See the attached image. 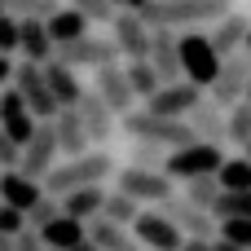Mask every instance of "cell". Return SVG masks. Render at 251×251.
<instances>
[{"instance_id":"1","label":"cell","mask_w":251,"mask_h":251,"mask_svg":"<svg viewBox=\"0 0 251 251\" xmlns=\"http://www.w3.org/2000/svg\"><path fill=\"white\" fill-rule=\"evenodd\" d=\"M234 13V0H154L141 9L150 31H181V26H216Z\"/></svg>"},{"instance_id":"2","label":"cell","mask_w":251,"mask_h":251,"mask_svg":"<svg viewBox=\"0 0 251 251\" xmlns=\"http://www.w3.org/2000/svg\"><path fill=\"white\" fill-rule=\"evenodd\" d=\"M106 176H119L110 150H88L84 159H62V163L49 172L44 194H49V199H66V194H75V190H93V185H101Z\"/></svg>"},{"instance_id":"3","label":"cell","mask_w":251,"mask_h":251,"mask_svg":"<svg viewBox=\"0 0 251 251\" xmlns=\"http://www.w3.org/2000/svg\"><path fill=\"white\" fill-rule=\"evenodd\" d=\"M124 132L132 141H150V146H168V150H185L194 146V128L181 124V119H163V115H150L146 106H137L132 115H124Z\"/></svg>"},{"instance_id":"4","label":"cell","mask_w":251,"mask_h":251,"mask_svg":"<svg viewBox=\"0 0 251 251\" xmlns=\"http://www.w3.org/2000/svg\"><path fill=\"white\" fill-rule=\"evenodd\" d=\"M221 66H225V57L216 53L212 35H203V31H181V71H185V84L212 93V84L221 79Z\"/></svg>"},{"instance_id":"5","label":"cell","mask_w":251,"mask_h":251,"mask_svg":"<svg viewBox=\"0 0 251 251\" xmlns=\"http://www.w3.org/2000/svg\"><path fill=\"white\" fill-rule=\"evenodd\" d=\"M221 168H225V154H221V146H207V141H194V146H185V150H172V159H168V176L172 181H203V176H221Z\"/></svg>"},{"instance_id":"6","label":"cell","mask_w":251,"mask_h":251,"mask_svg":"<svg viewBox=\"0 0 251 251\" xmlns=\"http://www.w3.org/2000/svg\"><path fill=\"white\" fill-rule=\"evenodd\" d=\"M13 88L22 93V101L31 106V115H35L40 124H53V119L62 115L57 97H53L49 84H44V66H35V62H18V71H13Z\"/></svg>"},{"instance_id":"7","label":"cell","mask_w":251,"mask_h":251,"mask_svg":"<svg viewBox=\"0 0 251 251\" xmlns=\"http://www.w3.org/2000/svg\"><path fill=\"white\" fill-rule=\"evenodd\" d=\"M110 40H115L119 57H128V66H132V62H150L154 31L146 26V18H141V13H119V18L110 22Z\"/></svg>"},{"instance_id":"8","label":"cell","mask_w":251,"mask_h":251,"mask_svg":"<svg viewBox=\"0 0 251 251\" xmlns=\"http://www.w3.org/2000/svg\"><path fill=\"white\" fill-rule=\"evenodd\" d=\"M57 154H62V146H57V128L53 124H40L35 128V137L22 146V176H31V181H49V172L57 168Z\"/></svg>"},{"instance_id":"9","label":"cell","mask_w":251,"mask_h":251,"mask_svg":"<svg viewBox=\"0 0 251 251\" xmlns=\"http://www.w3.org/2000/svg\"><path fill=\"white\" fill-rule=\"evenodd\" d=\"M115 190H119V194H128V199H137V203H154V207H163V203L172 199V176H168V172L124 168V172L115 176Z\"/></svg>"},{"instance_id":"10","label":"cell","mask_w":251,"mask_h":251,"mask_svg":"<svg viewBox=\"0 0 251 251\" xmlns=\"http://www.w3.org/2000/svg\"><path fill=\"white\" fill-rule=\"evenodd\" d=\"M247 88H251V57H247V53H238V57H229V62L221 66V79L212 84L207 97H212L221 110H234V106L247 101Z\"/></svg>"},{"instance_id":"11","label":"cell","mask_w":251,"mask_h":251,"mask_svg":"<svg viewBox=\"0 0 251 251\" xmlns=\"http://www.w3.org/2000/svg\"><path fill=\"white\" fill-rule=\"evenodd\" d=\"M93 93H97L119 119L137 110V106H132L137 93H132V84H128V66H119V62H115V66H101V71L93 75Z\"/></svg>"},{"instance_id":"12","label":"cell","mask_w":251,"mask_h":251,"mask_svg":"<svg viewBox=\"0 0 251 251\" xmlns=\"http://www.w3.org/2000/svg\"><path fill=\"white\" fill-rule=\"evenodd\" d=\"M159 212H163V216H168V221H172V225H176L185 238H221V229H216V216H212V212H203V207H194L185 194H181V199L172 194V199H168Z\"/></svg>"},{"instance_id":"13","label":"cell","mask_w":251,"mask_h":251,"mask_svg":"<svg viewBox=\"0 0 251 251\" xmlns=\"http://www.w3.org/2000/svg\"><path fill=\"white\" fill-rule=\"evenodd\" d=\"M57 62L62 66H93V71H101V66H115L119 62V49H115V40L110 35H88V40H79V44H66V49H57Z\"/></svg>"},{"instance_id":"14","label":"cell","mask_w":251,"mask_h":251,"mask_svg":"<svg viewBox=\"0 0 251 251\" xmlns=\"http://www.w3.org/2000/svg\"><path fill=\"white\" fill-rule=\"evenodd\" d=\"M132 238H137L141 247H150V251H181L185 247V234H181L163 212H141V221L132 225Z\"/></svg>"},{"instance_id":"15","label":"cell","mask_w":251,"mask_h":251,"mask_svg":"<svg viewBox=\"0 0 251 251\" xmlns=\"http://www.w3.org/2000/svg\"><path fill=\"white\" fill-rule=\"evenodd\" d=\"M203 101H207V97H203V88H194V84H172V88H163L159 97H150V101H146V110H150V115L181 119V124H185Z\"/></svg>"},{"instance_id":"16","label":"cell","mask_w":251,"mask_h":251,"mask_svg":"<svg viewBox=\"0 0 251 251\" xmlns=\"http://www.w3.org/2000/svg\"><path fill=\"white\" fill-rule=\"evenodd\" d=\"M0 128L13 137V146H26V141L35 137V128H40V119L31 115V106L22 101L18 88H4V93H0Z\"/></svg>"},{"instance_id":"17","label":"cell","mask_w":251,"mask_h":251,"mask_svg":"<svg viewBox=\"0 0 251 251\" xmlns=\"http://www.w3.org/2000/svg\"><path fill=\"white\" fill-rule=\"evenodd\" d=\"M75 110H79L84 128H88V141H93L97 150H106V141H110V137H115V128H119V115H115V110H110V106H106L93 88L84 93V101H79Z\"/></svg>"},{"instance_id":"18","label":"cell","mask_w":251,"mask_h":251,"mask_svg":"<svg viewBox=\"0 0 251 251\" xmlns=\"http://www.w3.org/2000/svg\"><path fill=\"white\" fill-rule=\"evenodd\" d=\"M150 66L159 71L163 88H172V84H185V71H181V35H176V31H154Z\"/></svg>"},{"instance_id":"19","label":"cell","mask_w":251,"mask_h":251,"mask_svg":"<svg viewBox=\"0 0 251 251\" xmlns=\"http://www.w3.org/2000/svg\"><path fill=\"white\" fill-rule=\"evenodd\" d=\"M207 35H212V44H216V53H221V57L229 62V57H238V53H247L251 18H247V13H238V9H234V13H229V18H221V22H216V26L207 31Z\"/></svg>"},{"instance_id":"20","label":"cell","mask_w":251,"mask_h":251,"mask_svg":"<svg viewBox=\"0 0 251 251\" xmlns=\"http://www.w3.org/2000/svg\"><path fill=\"white\" fill-rule=\"evenodd\" d=\"M44 199H49V194H44L40 181L22 176V172H4V181H0V203H9V207H18L22 216H31Z\"/></svg>"},{"instance_id":"21","label":"cell","mask_w":251,"mask_h":251,"mask_svg":"<svg viewBox=\"0 0 251 251\" xmlns=\"http://www.w3.org/2000/svg\"><path fill=\"white\" fill-rule=\"evenodd\" d=\"M44 84H49V93L57 97V106H62V110H75V106L84 101V93H88V88L79 84V75H75L71 66H62L57 57L44 66Z\"/></svg>"},{"instance_id":"22","label":"cell","mask_w":251,"mask_h":251,"mask_svg":"<svg viewBox=\"0 0 251 251\" xmlns=\"http://www.w3.org/2000/svg\"><path fill=\"white\" fill-rule=\"evenodd\" d=\"M185 124H190V128H194V137H199V141H207V146L229 141V110H221L212 97H207V101H203Z\"/></svg>"},{"instance_id":"23","label":"cell","mask_w":251,"mask_h":251,"mask_svg":"<svg viewBox=\"0 0 251 251\" xmlns=\"http://www.w3.org/2000/svg\"><path fill=\"white\" fill-rule=\"evenodd\" d=\"M53 128H57V146H62V159H84L88 154V128H84V119H79V110H62L57 119H53Z\"/></svg>"},{"instance_id":"24","label":"cell","mask_w":251,"mask_h":251,"mask_svg":"<svg viewBox=\"0 0 251 251\" xmlns=\"http://www.w3.org/2000/svg\"><path fill=\"white\" fill-rule=\"evenodd\" d=\"M44 26H49V35H53V44H57V49H66V44H79V40H88V35H93V31H88L93 22H88L84 13H75L71 4H62V9H57V13L44 22Z\"/></svg>"},{"instance_id":"25","label":"cell","mask_w":251,"mask_h":251,"mask_svg":"<svg viewBox=\"0 0 251 251\" xmlns=\"http://www.w3.org/2000/svg\"><path fill=\"white\" fill-rule=\"evenodd\" d=\"M106 199H110V194H106L101 185H93V190H75V194L62 199V216H71V221H79V225H93V221H101Z\"/></svg>"},{"instance_id":"26","label":"cell","mask_w":251,"mask_h":251,"mask_svg":"<svg viewBox=\"0 0 251 251\" xmlns=\"http://www.w3.org/2000/svg\"><path fill=\"white\" fill-rule=\"evenodd\" d=\"M40 238H44V247H49V251H75V247H84V243H88V225H79V221L62 216V221H53Z\"/></svg>"},{"instance_id":"27","label":"cell","mask_w":251,"mask_h":251,"mask_svg":"<svg viewBox=\"0 0 251 251\" xmlns=\"http://www.w3.org/2000/svg\"><path fill=\"white\" fill-rule=\"evenodd\" d=\"M221 190L225 194H251V159L247 154H229L221 168Z\"/></svg>"},{"instance_id":"28","label":"cell","mask_w":251,"mask_h":251,"mask_svg":"<svg viewBox=\"0 0 251 251\" xmlns=\"http://www.w3.org/2000/svg\"><path fill=\"white\" fill-rule=\"evenodd\" d=\"M168 159H172V150L150 146V141H132V150H128V168H141V172H168Z\"/></svg>"},{"instance_id":"29","label":"cell","mask_w":251,"mask_h":251,"mask_svg":"<svg viewBox=\"0 0 251 251\" xmlns=\"http://www.w3.org/2000/svg\"><path fill=\"white\" fill-rule=\"evenodd\" d=\"M62 9V0H4V13L18 22H49Z\"/></svg>"},{"instance_id":"30","label":"cell","mask_w":251,"mask_h":251,"mask_svg":"<svg viewBox=\"0 0 251 251\" xmlns=\"http://www.w3.org/2000/svg\"><path fill=\"white\" fill-rule=\"evenodd\" d=\"M101 221H110V225H119V229H128V225H137V221H141V203L115 190V194L106 199V212H101Z\"/></svg>"},{"instance_id":"31","label":"cell","mask_w":251,"mask_h":251,"mask_svg":"<svg viewBox=\"0 0 251 251\" xmlns=\"http://www.w3.org/2000/svg\"><path fill=\"white\" fill-rule=\"evenodd\" d=\"M128 84H132V93H137L141 101H150V97L163 93V79H159V71H154L150 62H132V66H128Z\"/></svg>"},{"instance_id":"32","label":"cell","mask_w":251,"mask_h":251,"mask_svg":"<svg viewBox=\"0 0 251 251\" xmlns=\"http://www.w3.org/2000/svg\"><path fill=\"white\" fill-rule=\"evenodd\" d=\"M185 199H190L194 207L212 212V207L225 199V190H221V176H203V181H190V185H185Z\"/></svg>"},{"instance_id":"33","label":"cell","mask_w":251,"mask_h":251,"mask_svg":"<svg viewBox=\"0 0 251 251\" xmlns=\"http://www.w3.org/2000/svg\"><path fill=\"white\" fill-rule=\"evenodd\" d=\"M216 225L221 221H251V194H225L216 207H212Z\"/></svg>"},{"instance_id":"34","label":"cell","mask_w":251,"mask_h":251,"mask_svg":"<svg viewBox=\"0 0 251 251\" xmlns=\"http://www.w3.org/2000/svg\"><path fill=\"white\" fill-rule=\"evenodd\" d=\"M62 4H71V9L84 13L88 22H115V18H119V9H115L110 0H62Z\"/></svg>"},{"instance_id":"35","label":"cell","mask_w":251,"mask_h":251,"mask_svg":"<svg viewBox=\"0 0 251 251\" xmlns=\"http://www.w3.org/2000/svg\"><path fill=\"white\" fill-rule=\"evenodd\" d=\"M229 141H234V146H243V150L251 146V106H247V101L229 110Z\"/></svg>"},{"instance_id":"36","label":"cell","mask_w":251,"mask_h":251,"mask_svg":"<svg viewBox=\"0 0 251 251\" xmlns=\"http://www.w3.org/2000/svg\"><path fill=\"white\" fill-rule=\"evenodd\" d=\"M0 53L9 57V53H22V22L18 18H0Z\"/></svg>"},{"instance_id":"37","label":"cell","mask_w":251,"mask_h":251,"mask_svg":"<svg viewBox=\"0 0 251 251\" xmlns=\"http://www.w3.org/2000/svg\"><path fill=\"white\" fill-rule=\"evenodd\" d=\"M221 238L238 251H251V221H221Z\"/></svg>"},{"instance_id":"38","label":"cell","mask_w":251,"mask_h":251,"mask_svg":"<svg viewBox=\"0 0 251 251\" xmlns=\"http://www.w3.org/2000/svg\"><path fill=\"white\" fill-rule=\"evenodd\" d=\"M0 234L4 238H22L26 234V216L18 207H9V203H0Z\"/></svg>"},{"instance_id":"39","label":"cell","mask_w":251,"mask_h":251,"mask_svg":"<svg viewBox=\"0 0 251 251\" xmlns=\"http://www.w3.org/2000/svg\"><path fill=\"white\" fill-rule=\"evenodd\" d=\"M0 168L4 172H18L22 168V146H13V137L0 128Z\"/></svg>"},{"instance_id":"40","label":"cell","mask_w":251,"mask_h":251,"mask_svg":"<svg viewBox=\"0 0 251 251\" xmlns=\"http://www.w3.org/2000/svg\"><path fill=\"white\" fill-rule=\"evenodd\" d=\"M13 251H49V247H44V238H40L35 229H26V234L13 243Z\"/></svg>"},{"instance_id":"41","label":"cell","mask_w":251,"mask_h":251,"mask_svg":"<svg viewBox=\"0 0 251 251\" xmlns=\"http://www.w3.org/2000/svg\"><path fill=\"white\" fill-rule=\"evenodd\" d=\"M13 71H18V62H13V57H4V53H0V93H4V88H9V79H13Z\"/></svg>"},{"instance_id":"42","label":"cell","mask_w":251,"mask_h":251,"mask_svg":"<svg viewBox=\"0 0 251 251\" xmlns=\"http://www.w3.org/2000/svg\"><path fill=\"white\" fill-rule=\"evenodd\" d=\"M110 4H115L119 13H141V9H146V4H154V0H110Z\"/></svg>"},{"instance_id":"43","label":"cell","mask_w":251,"mask_h":251,"mask_svg":"<svg viewBox=\"0 0 251 251\" xmlns=\"http://www.w3.org/2000/svg\"><path fill=\"white\" fill-rule=\"evenodd\" d=\"M212 247H216V238H185L181 251H212Z\"/></svg>"},{"instance_id":"44","label":"cell","mask_w":251,"mask_h":251,"mask_svg":"<svg viewBox=\"0 0 251 251\" xmlns=\"http://www.w3.org/2000/svg\"><path fill=\"white\" fill-rule=\"evenodd\" d=\"M212 251H238V247H234V243H225V238H216V247H212Z\"/></svg>"},{"instance_id":"45","label":"cell","mask_w":251,"mask_h":251,"mask_svg":"<svg viewBox=\"0 0 251 251\" xmlns=\"http://www.w3.org/2000/svg\"><path fill=\"white\" fill-rule=\"evenodd\" d=\"M13 243H18V238H4V234H0V251H13Z\"/></svg>"},{"instance_id":"46","label":"cell","mask_w":251,"mask_h":251,"mask_svg":"<svg viewBox=\"0 0 251 251\" xmlns=\"http://www.w3.org/2000/svg\"><path fill=\"white\" fill-rule=\"evenodd\" d=\"M75 251H101V247H97V243H93V238H88V243H84V247H75Z\"/></svg>"},{"instance_id":"47","label":"cell","mask_w":251,"mask_h":251,"mask_svg":"<svg viewBox=\"0 0 251 251\" xmlns=\"http://www.w3.org/2000/svg\"><path fill=\"white\" fill-rule=\"evenodd\" d=\"M247 57H251V35H247Z\"/></svg>"},{"instance_id":"48","label":"cell","mask_w":251,"mask_h":251,"mask_svg":"<svg viewBox=\"0 0 251 251\" xmlns=\"http://www.w3.org/2000/svg\"><path fill=\"white\" fill-rule=\"evenodd\" d=\"M0 18H4V0H0Z\"/></svg>"},{"instance_id":"49","label":"cell","mask_w":251,"mask_h":251,"mask_svg":"<svg viewBox=\"0 0 251 251\" xmlns=\"http://www.w3.org/2000/svg\"><path fill=\"white\" fill-rule=\"evenodd\" d=\"M243 154H247V159H251V146H247V150H243Z\"/></svg>"},{"instance_id":"50","label":"cell","mask_w":251,"mask_h":251,"mask_svg":"<svg viewBox=\"0 0 251 251\" xmlns=\"http://www.w3.org/2000/svg\"><path fill=\"white\" fill-rule=\"evenodd\" d=\"M247 106H251V88H247Z\"/></svg>"},{"instance_id":"51","label":"cell","mask_w":251,"mask_h":251,"mask_svg":"<svg viewBox=\"0 0 251 251\" xmlns=\"http://www.w3.org/2000/svg\"><path fill=\"white\" fill-rule=\"evenodd\" d=\"M0 181H4V168H0Z\"/></svg>"}]
</instances>
